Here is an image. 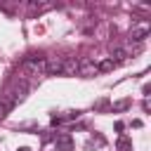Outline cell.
Masks as SVG:
<instances>
[{
	"label": "cell",
	"mask_w": 151,
	"mask_h": 151,
	"mask_svg": "<svg viewBox=\"0 0 151 151\" xmlns=\"http://www.w3.org/2000/svg\"><path fill=\"white\" fill-rule=\"evenodd\" d=\"M26 92H28V85L17 80V83H12V85L5 90V97H2L0 101H5V104L12 109V106H17L19 101H24V99H26Z\"/></svg>",
	"instance_id": "obj_1"
},
{
	"label": "cell",
	"mask_w": 151,
	"mask_h": 151,
	"mask_svg": "<svg viewBox=\"0 0 151 151\" xmlns=\"http://www.w3.org/2000/svg\"><path fill=\"white\" fill-rule=\"evenodd\" d=\"M21 68L28 76H40V73H45V59L42 57H26L21 61Z\"/></svg>",
	"instance_id": "obj_2"
},
{
	"label": "cell",
	"mask_w": 151,
	"mask_h": 151,
	"mask_svg": "<svg viewBox=\"0 0 151 151\" xmlns=\"http://www.w3.org/2000/svg\"><path fill=\"white\" fill-rule=\"evenodd\" d=\"M61 68H64V57H47L45 59V73L61 76Z\"/></svg>",
	"instance_id": "obj_3"
},
{
	"label": "cell",
	"mask_w": 151,
	"mask_h": 151,
	"mask_svg": "<svg viewBox=\"0 0 151 151\" xmlns=\"http://www.w3.org/2000/svg\"><path fill=\"white\" fill-rule=\"evenodd\" d=\"M54 149H57V151H73V139H71V134H66V132L57 134Z\"/></svg>",
	"instance_id": "obj_4"
},
{
	"label": "cell",
	"mask_w": 151,
	"mask_h": 151,
	"mask_svg": "<svg viewBox=\"0 0 151 151\" xmlns=\"http://www.w3.org/2000/svg\"><path fill=\"white\" fill-rule=\"evenodd\" d=\"M94 73H99V68H97L94 61H78V76H83V78H92Z\"/></svg>",
	"instance_id": "obj_5"
},
{
	"label": "cell",
	"mask_w": 151,
	"mask_h": 151,
	"mask_svg": "<svg viewBox=\"0 0 151 151\" xmlns=\"http://www.w3.org/2000/svg\"><path fill=\"white\" fill-rule=\"evenodd\" d=\"M149 35V24H142V26H134L132 31H130V40H134V42H139V40H144Z\"/></svg>",
	"instance_id": "obj_6"
},
{
	"label": "cell",
	"mask_w": 151,
	"mask_h": 151,
	"mask_svg": "<svg viewBox=\"0 0 151 151\" xmlns=\"http://www.w3.org/2000/svg\"><path fill=\"white\" fill-rule=\"evenodd\" d=\"M130 57V47H113L111 50V61H123V59H127Z\"/></svg>",
	"instance_id": "obj_7"
},
{
	"label": "cell",
	"mask_w": 151,
	"mask_h": 151,
	"mask_svg": "<svg viewBox=\"0 0 151 151\" xmlns=\"http://www.w3.org/2000/svg\"><path fill=\"white\" fill-rule=\"evenodd\" d=\"M76 73H78V61L76 59H64L61 76H76Z\"/></svg>",
	"instance_id": "obj_8"
},
{
	"label": "cell",
	"mask_w": 151,
	"mask_h": 151,
	"mask_svg": "<svg viewBox=\"0 0 151 151\" xmlns=\"http://www.w3.org/2000/svg\"><path fill=\"white\" fill-rule=\"evenodd\" d=\"M52 7H54V2H33V5H31V9L38 12V14H40V12H47V9H52Z\"/></svg>",
	"instance_id": "obj_9"
},
{
	"label": "cell",
	"mask_w": 151,
	"mask_h": 151,
	"mask_svg": "<svg viewBox=\"0 0 151 151\" xmlns=\"http://www.w3.org/2000/svg\"><path fill=\"white\" fill-rule=\"evenodd\" d=\"M116 149H118V151H132V142H130L127 137H120V139L116 142Z\"/></svg>",
	"instance_id": "obj_10"
},
{
	"label": "cell",
	"mask_w": 151,
	"mask_h": 151,
	"mask_svg": "<svg viewBox=\"0 0 151 151\" xmlns=\"http://www.w3.org/2000/svg\"><path fill=\"white\" fill-rule=\"evenodd\" d=\"M97 68H99L101 73H106V71H113V68H116V61H111V59H104L101 64H97Z\"/></svg>",
	"instance_id": "obj_11"
},
{
	"label": "cell",
	"mask_w": 151,
	"mask_h": 151,
	"mask_svg": "<svg viewBox=\"0 0 151 151\" xmlns=\"http://www.w3.org/2000/svg\"><path fill=\"white\" fill-rule=\"evenodd\" d=\"M127 106H130V101H127V99H123V101H116V104H113V111H125Z\"/></svg>",
	"instance_id": "obj_12"
},
{
	"label": "cell",
	"mask_w": 151,
	"mask_h": 151,
	"mask_svg": "<svg viewBox=\"0 0 151 151\" xmlns=\"http://www.w3.org/2000/svg\"><path fill=\"white\" fill-rule=\"evenodd\" d=\"M7 113H9V106H7L5 101H0V120H2V118H5Z\"/></svg>",
	"instance_id": "obj_13"
},
{
	"label": "cell",
	"mask_w": 151,
	"mask_h": 151,
	"mask_svg": "<svg viewBox=\"0 0 151 151\" xmlns=\"http://www.w3.org/2000/svg\"><path fill=\"white\" fill-rule=\"evenodd\" d=\"M17 151H31V149H28V146H19Z\"/></svg>",
	"instance_id": "obj_14"
}]
</instances>
